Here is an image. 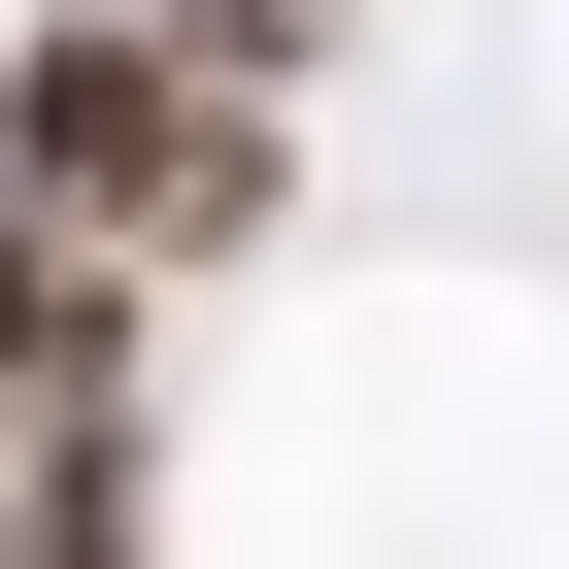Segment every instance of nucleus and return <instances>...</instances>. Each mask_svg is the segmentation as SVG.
<instances>
[{
  "label": "nucleus",
  "instance_id": "1",
  "mask_svg": "<svg viewBox=\"0 0 569 569\" xmlns=\"http://www.w3.org/2000/svg\"><path fill=\"white\" fill-rule=\"evenodd\" d=\"M268 168H302V101H234L168 34H34V68H0V234H68L101 302L201 268V234H268Z\"/></svg>",
  "mask_w": 569,
  "mask_h": 569
},
{
  "label": "nucleus",
  "instance_id": "2",
  "mask_svg": "<svg viewBox=\"0 0 569 569\" xmlns=\"http://www.w3.org/2000/svg\"><path fill=\"white\" fill-rule=\"evenodd\" d=\"M101 336H134L101 268H68V234H0V436H101Z\"/></svg>",
  "mask_w": 569,
  "mask_h": 569
},
{
  "label": "nucleus",
  "instance_id": "3",
  "mask_svg": "<svg viewBox=\"0 0 569 569\" xmlns=\"http://www.w3.org/2000/svg\"><path fill=\"white\" fill-rule=\"evenodd\" d=\"M0 569H134V402H101V436H34V536H0Z\"/></svg>",
  "mask_w": 569,
  "mask_h": 569
}]
</instances>
